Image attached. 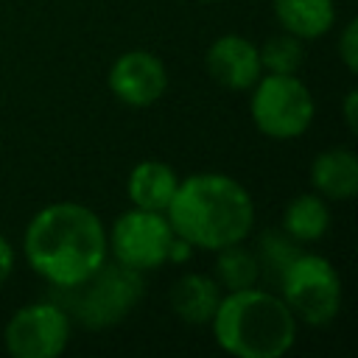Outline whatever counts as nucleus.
<instances>
[{"instance_id":"1","label":"nucleus","mask_w":358,"mask_h":358,"mask_svg":"<svg viewBox=\"0 0 358 358\" xmlns=\"http://www.w3.org/2000/svg\"><path fill=\"white\" fill-rule=\"evenodd\" d=\"M22 252L34 274L50 288H70L109 260L106 227L81 201H53L28 221Z\"/></svg>"},{"instance_id":"2","label":"nucleus","mask_w":358,"mask_h":358,"mask_svg":"<svg viewBox=\"0 0 358 358\" xmlns=\"http://www.w3.org/2000/svg\"><path fill=\"white\" fill-rule=\"evenodd\" d=\"M165 215L176 238L193 249L215 252L246 241L255 227V201L235 176L201 171L179 179Z\"/></svg>"},{"instance_id":"3","label":"nucleus","mask_w":358,"mask_h":358,"mask_svg":"<svg viewBox=\"0 0 358 358\" xmlns=\"http://www.w3.org/2000/svg\"><path fill=\"white\" fill-rule=\"evenodd\" d=\"M215 344L235 358H280L296 341V316L274 291H224L213 319Z\"/></svg>"},{"instance_id":"4","label":"nucleus","mask_w":358,"mask_h":358,"mask_svg":"<svg viewBox=\"0 0 358 358\" xmlns=\"http://www.w3.org/2000/svg\"><path fill=\"white\" fill-rule=\"evenodd\" d=\"M53 291H56L53 302L62 305L67 316H73L84 327L101 330V327L117 324L131 313V308L143 299L145 282H143V271L106 260L87 280L70 288H53Z\"/></svg>"},{"instance_id":"5","label":"nucleus","mask_w":358,"mask_h":358,"mask_svg":"<svg viewBox=\"0 0 358 358\" xmlns=\"http://www.w3.org/2000/svg\"><path fill=\"white\" fill-rule=\"evenodd\" d=\"M280 296L296 316V322L322 327L341 310V277L336 266L313 252H296L277 277Z\"/></svg>"},{"instance_id":"6","label":"nucleus","mask_w":358,"mask_h":358,"mask_svg":"<svg viewBox=\"0 0 358 358\" xmlns=\"http://www.w3.org/2000/svg\"><path fill=\"white\" fill-rule=\"evenodd\" d=\"M252 123L271 140H296L313 123V95L296 73H266L252 84Z\"/></svg>"},{"instance_id":"7","label":"nucleus","mask_w":358,"mask_h":358,"mask_svg":"<svg viewBox=\"0 0 358 358\" xmlns=\"http://www.w3.org/2000/svg\"><path fill=\"white\" fill-rule=\"evenodd\" d=\"M106 241L115 263L134 271H151L171 260V246L176 235L165 213L131 207L117 215V221L106 232Z\"/></svg>"},{"instance_id":"8","label":"nucleus","mask_w":358,"mask_h":358,"mask_svg":"<svg viewBox=\"0 0 358 358\" xmlns=\"http://www.w3.org/2000/svg\"><path fill=\"white\" fill-rule=\"evenodd\" d=\"M3 341L14 358H56L70 341V316L53 299L22 305L6 322Z\"/></svg>"},{"instance_id":"9","label":"nucleus","mask_w":358,"mask_h":358,"mask_svg":"<svg viewBox=\"0 0 358 358\" xmlns=\"http://www.w3.org/2000/svg\"><path fill=\"white\" fill-rule=\"evenodd\" d=\"M106 84L120 103L143 109L165 95L168 70L165 62L151 50H126L112 62Z\"/></svg>"},{"instance_id":"10","label":"nucleus","mask_w":358,"mask_h":358,"mask_svg":"<svg viewBox=\"0 0 358 358\" xmlns=\"http://www.w3.org/2000/svg\"><path fill=\"white\" fill-rule=\"evenodd\" d=\"M204 70L218 87L229 92L252 90V84L263 76L257 45L241 34L215 36L204 50Z\"/></svg>"},{"instance_id":"11","label":"nucleus","mask_w":358,"mask_h":358,"mask_svg":"<svg viewBox=\"0 0 358 358\" xmlns=\"http://www.w3.org/2000/svg\"><path fill=\"white\" fill-rule=\"evenodd\" d=\"M310 187L327 201H350L358 193V157L352 148L336 145L310 162Z\"/></svg>"},{"instance_id":"12","label":"nucleus","mask_w":358,"mask_h":358,"mask_svg":"<svg viewBox=\"0 0 358 358\" xmlns=\"http://www.w3.org/2000/svg\"><path fill=\"white\" fill-rule=\"evenodd\" d=\"M224 296V288L215 282V277L201 271H187L171 285V310L187 322V324H210L218 302Z\"/></svg>"},{"instance_id":"13","label":"nucleus","mask_w":358,"mask_h":358,"mask_svg":"<svg viewBox=\"0 0 358 358\" xmlns=\"http://www.w3.org/2000/svg\"><path fill=\"white\" fill-rule=\"evenodd\" d=\"M176 185H179V176L168 162L143 159L129 171L126 196H129L131 207L165 213L171 199H173V193H176Z\"/></svg>"},{"instance_id":"14","label":"nucleus","mask_w":358,"mask_h":358,"mask_svg":"<svg viewBox=\"0 0 358 358\" xmlns=\"http://www.w3.org/2000/svg\"><path fill=\"white\" fill-rule=\"evenodd\" d=\"M280 28L296 39H319L336 25L333 0H271Z\"/></svg>"},{"instance_id":"15","label":"nucleus","mask_w":358,"mask_h":358,"mask_svg":"<svg viewBox=\"0 0 358 358\" xmlns=\"http://www.w3.org/2000/svg\"><path fill=\"white\" fill-rule=\"evenodd\" d=\"M282 232L296 243H313L330 229V204L319 193H299L282 207Z\"/></svg>"},{"instance_id":"16","label":"nucleus","mask_w":358,"mask_h":358,"mask_svg":"<svg viewBox=\"0 0 358 358\" xmlns=\"http://www.w3.org/2000/svg\"><path fill=\"white\" fill-rule=\"evenodd\" d=\"M215 282L224 291H241L249 285H257L260 280V263L252 249L241 243H229L224 249H215Z\"/></svg>"},{"instance_id":"17","label":"nucleus","mask_w":358,"mask_h":358,"mask_svg":"<svg viewBox=\"0 0 358 358\" xmlns=\"http://www.w3.org/2000/svg\"><path fill=\"white\" fill-rule=\"evenodd\" d=\"M260 53V67L263 73H299L305 62V45L302 39L291 34H274L263 45H257Z\"/></svg>"},{"instance_id":"18","label":"nucleus","mask_w":358,"mask_h":358,"mask_svg":"<svg viewBox=\"0 0 358 358\" xmlns=\"http://www.w3.org/2000/svg\"><path fill=\"white\" fill-rule=\"evenodd\" d=\"M294 243L296 241H291L285 232H266L257 243V252H255L257 263H260V274H263V268H274L280 277V271L288 266V260L299 252Z\"/></svg>"},{"instance_id":"19","label":"nucleus","mask_w":358,"mask_h":358,"mask_svg":"<svg viewBox=\"0 0 358 358\" xmlns=\"http://www.w3.org/2000/svg\"><path fill=\"white\" fill-rule=\"evenodd\" d=\"M338 59L350 73L358 70V20H350L338 36Z\"/></svg>"},{"instance_id":"20","label":"nucleus","mask_w":358,"mask_h":358,"mask_svg":"<svg viewBox=\"0 0 358 358\" xmlns=\"http://www.w3.org/2000/svg\"><path fill=\"white\" fill-rule=\"evenodd\" d=\"M14 260H17L14 246L8 243V238H6V235H0V285L11 277V271H14Z\"/></svg>"},{"instance_id":"21","label":"nucleus","mask_w":358,"mask_h":358,"mask_svg":"<svg viewBox=\"0 0 358 358\" xmlns=\"http://www.w3.org/2000/svg\"><path fill=\"white\" fill-rule=\"evenodd\" d=\"M344 120H347V129L352 131L355 129V90H350L344 98Z\"/></svg>"},{"instance_id":"22","label":"nucleus","mask_w":358,"mask_h":358,"mask_svg":"<svg viewBox=\"0 0 358 358\" xmlns=\"http://www.w3.org/2000/svg\"><path fill=\"white\" fill-rule=\"evenodd\" d=\"M201 3H213V0H201Z\"/></svg>"}]
</instances>
